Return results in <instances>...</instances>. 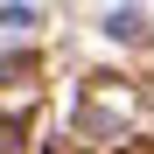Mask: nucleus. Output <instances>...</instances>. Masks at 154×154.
Instances as JSON below:
<instances>
[{"mask_svg":"<svg viewBox=\"0 0 154 154\" xmlns=\"http://www.w3.org/2000/svg\"><path fill=\"white\" fill-rule=\"evenodd\" d=\"M14 147H21V126H14V119H0V154H14Z\"/></svg>","mask_w":154,"mask_h":154,"instance_id":"7ed1b4c3","label":"nucleus"},{"mask_svg":"<svg viewBox=\"0 0 154 154\" xmlns=\"http://www.w3.org/2000/svg\"><path fill=\"white\" fill-rule=\"evenodd\" d=\"M105 35H126V42L147 35V14H140V7H112V14H105Z\"/></svg>","mask_w":154,"mask_h":154,"instance_id":"f257e3e1","label":"nucleus"},{"mask_svg":"<svg viewBox=\"0 0 154 154\" xmlns=\"http://www.w3.org/2000/svg\"><path fill=\"white\" fill-rule=\"evenodd\" d=\"M0 28H14V35L35 28V7H0Z\"/></svg>","mask_w":154,"mask_h":154,"instance_id":"f03ea898","label":"nucleus"}]
</instances>
